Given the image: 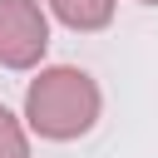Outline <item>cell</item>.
<instances>
[{
	"instance_id": "obj_1",
	"label": "cell",
	"mask_w": 158,
	"mask_h": 158,
	"mask_svg": "<svg viewBox=\"0 0 158 158\" xmlns=\"http://www.w3.org/2000/svg\"><path fill=\"white\" fill-rule=\"evenodd\" d=\"M25 118L40 138H79L99 118V84L84 69H44L25 94Z\"/></svg>"
},
{
	"instance_id": "obj_4",
	"label": "cell",
	"mask_w": 158,
	"mask_h": 158,
	"mask_svg": "<svg viewBox=\"0 0 158 158\" xmlns=\"http://www.w3.org/2000/svg\"><path fill=\"white\" fill-rule=\"evenodd\" d=\"M0 158H30L25 133H20V123H15V114L5 104H0Z\"/></svg>"
},
{
	"instance_id": "obj_5",
	"label": "cell",
	"mask_w": 158,
	"mask_h": 158,
	"mask_svg": "<svg viewBox=\"0 0 158 158\" xmlns=\"http://www.w3.org/2000/svg\"><path fill=\"white\" fill-rule=\"evenodd\" d=\"M143 5H158V0H143Z\"/></svg>"
},
{
	"instance_id": "obj_2",
	"label": "cell",
	"mask_w": 158,
	"mask_h": 158,
	"mask_svg": "<svg viewBox=\"0 0 158 158\" xmlns=\"http://www.w3.org/2000/svg\"><path fill=\"white\" fill-rule=\"evenodd\" d=\"M44 44H49L44 10L35 0H0V64L30 69V64H40Z\"/></svg>"
},
{
	"instance_id": "obj_3",
	"label": "cell",
	"mask_w": 158,
	"mask_h": 158,
	"mask_svg": "<svg viewBox=\"0 0 158 158\" xmlns=\"http://www.w3.org/2000/svg\"><path fill=\"white\" fill-rule=\"evenodd\" d=\"M49 10L69 30H104L114 20V0H49Z\"/></svg>"
}]
</instances>
